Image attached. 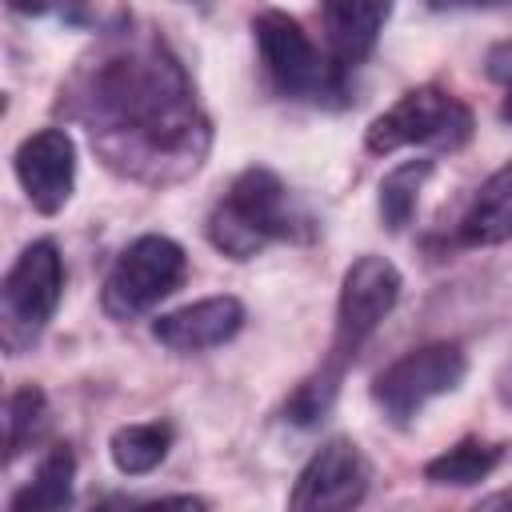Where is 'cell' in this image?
Instances as JSON below:
<instances>
[{
	"label": "cell",
	"mask_w": 512,
	"mask_h": 512,
	"mask_svg": "<svg viewBox=\"0 0 512 512\" xmlns=\"http://www.w3.org/2000/svg\"><path fill=\"white\" fill-rule=\"evenodd\" d=\"M56 108L84 128L100 164L124 180L168 188L200 172L212 120L176 48L144 24L116 20L76 56Z\"/></svg>",
	"instance_id": "cell-1"
},
{
	"label": "cell",
	"mask_w": 512,
	"mask_h": 512,
	"mask_svg": "<svg viewBox=\"0 0 512 512\" xmlns=\"http://www.w3.org/2000/svg\"><path fill=\"white\" fill-rule=\"evenodd\" d=\"M204 232H208V244L216 252H224L228 260H252L268 244L308 240L316 228L296 208L288 184L272 168L252 164L216 200V208L208 212Z\"/></svg>",
	"instance_id": "cell-2"
},
{
	"label": "cell",
	"mask_w": 512,
	"mask_h": 512,
	"mask_svg": "<svg viewBox=\"0 0 512 512\" xmlns=\"http://www.w3.org/2000/svg\"><path fill=\"white\" fill-rule=\"evenodd\" d=\"M256 52L264 64V76L276 96L284 100H308L320 108H344L352 100L348 72L332 64L328 52H320L296 16L280 8H264L252 16Z\"/></svg>",
	"instance_id": "cell-3"
},
{
	"label": "cell",
	"mask_w": 512,
	"mask_h": 512,
	"mask_svg": "<svg viewBox=\"0 0 512 512\" xmlns=\"http://www.w3.org/2000/svg\"><path fill=\"white\" fill-rule=\"evenodd\" d=\"M476 132L472 108L448 92L444 84H420L408 88L392 108H384L368 132L364 148L376 156H388L396 148H436V152H460Z\"/></svg>",
	"instance_id": "cell-4"
},
{
	"label": "cell",
	"mask_w": 512,
	"mask_h": 512,
	"mask_svg": "<svg viewBox=\"0 0 512 512\" xmlns=\"http://www.w3.org/2000/svg\"><path fill=\"white\" fill-rule=\"evenodd\" d=\"M64 296V260L56 240H32L0 284V344L8 356L28 352Z\"/></svg>",
	"instance_id": "cell-5"
},
{
	"label": "cell",
	"mask_w": 512,
	"mask_h": 512,
	"mask_svg": "<svg viewBox=\"0 0 512 512\" xmlns=\"http://www.w3.org/2000/svg\"><path fill=\"white\" fill-rule=\"evenodd\" d=\"M188 276V256L172 236L148 232L136 236L108 268L104 288H100V304L112 320H136L144 312H152L164 296H172Z\"/></svg>",
	"instance_id": "cell-6"
},
{
	"label": "cell",
	"mask_w": 512,
	"mask_h": 512,
	"mask_svg": "<svg viewBox=\"0 0 512 512\" xmlns=\"http://www.w3.org/2000/svg\"><path fill=\"white\" fill-rule=\"evenodd\" d=\"M468 376V356L460 344L452 340H436L424 348L404 352L400 360H392L376 380H372V404L384 412L388 424L408 428L428 400L456 392Z\"/></svg>",
	"instance_id": "cell-7"
},
{
	"label": "cell",
	"mask_w": 512,
	"mask_h": 512,
	"mask_svg": "<svg viewBox=\"0 0 512 512\" xmlns=\"http://www.w3.org/2000/svg\"><path fill=\"white\" fill-rule=\"evenodd\" d=\"M400 268L376 252H364L348 264L344 280H340V300H336V332H332V348L328 360L336 364H352L356 352L368 344V336L384 324V316L396 308L400 300Z\"/></svg>",
	"instance_id": "cell-8"
},
{
	"label": "cell",
	"mask_w": 512,
	"mask_h": 512,
	"mask_svg": "<svg viewBox=\"0 0 512 512\" xmlns=\"http://www.w3.org/2000/svg\"><path fill=\"white\" fill-rule=\"evenodd\" d=\"M368 484H372V464L360 452V444H352L348 436H332L300 468L288 492V508H312V512L356 508L368 496Z\"/></svg>",
	"instance_id": "cell-9"
},
{
	"label": "cell",
	"mask_w": 512,
	"mask_h": 512,
	"mask_svg": "<svg viewBox=\"0 0 512 512\" xmlns=\"http://www.w3.org/2000/svg\"><path fill=\"white\" fill-rule=\"evenodd\" d=\"M16 180L40 216H56L76 188V140L64 128H40L16 144Z\"/></svg>",
	"instance_id": "cell-10"
},
{
	"label": "cell",
	"mask_w": 512,
	"mask_h": 512,
	"mask_svg": "<svg viewBox=\"0 0 512 512\" xmlns=\"http://www.w3.org/2000/svg\"><path fill=\"white\" fill-rule=\"evenodd\" d=\"M240 328H244V304L236 296H204V300H192L152 320V336L168 352H180V356L220 348Z\"/></svg>",
	"instance_id": "cell-11"
},
{
	"label": "cell",
	"mask_w": 512,
	"mask_h": 512,
	"mask_svg": "<svg viewBox=\"0 0 512 512\" xmlns=\"http://www.w3.org/2000/svg\"><path fill=\"white\" fill-rule=\"evenodd\" d=\"M392 16V0H320V28L324 52L344 72L360 68L372 52Z\"/></svg>",
	"instance_id": "cell-12"
},
{
	"label": "cell",
	"mask_w": 512,
	"mask_h": 512,
	"mask_svg": "<svg viewBox=\"0 0 512 512\" xmlns=\"http://www.w3.org/2000/svg\"><path fill=\"white\" fill-rule=\"evenodd\" d=\"M504 240H512V160L476 188L472 204L456 224L460 248H492Z\"/></svg>",
	"instance_id": "cell-13"
},
{
	"label": "cell",
	"mask_w": 512,
	"mask_h": 512,
	"mask_svg": "<svg viewBox=\"0 0 512 512\" xmlns=\"http://www.w3.org/2000/svg\"><path fill=\"white\" fill-rule=\"evenodd\" d=\"M72 484H76V456L68 444H52L32 480L8 500L12 512H56V508H68L72 504Z\"/></svg>",
	"instance_id": "cell-14"
},
{
	"label": "cell",
	"mask_w": 512,
	"mask_h": 512,
	"mask_svg": "<svg viewBox=\"0 0 512 512\" xmlns=\"http://www.w3.org/2000/svg\"><path fill=\"white\" fill-rule=\"evenodd\" d=\"M176 440V428L168 420H144V424H120L108 440V456L116 472L124 476H148L164 464L168 448Z\"/></svg>",
	"instance_id": "cell-15"
},
{
	"label": "cell",
	"mask_w": 512,
	"mask_h": 512,
	"mask_svg": "<svg viewBox=\"0 0 512 512\" xmlns=\"http://www.w3.org/2000/svg\"><path fill=\"white\" fill-rule=\"evenodd\" d=\"M500 460H504V444H488V440H480V436H464L460 444L444 448L440 456H432V460L424 464V480H428V484L468 488V484L488 480Z\"/></svg>",
	"instance_id": "cell-16"
},
{
	"label": "cell",
	"mask_w": 512,
	"mask_h": 512,
	"mask_svg": "<svg viewBox=\"0 0 512 512\" xmlns=\"http://www.w3.org/2000/svg\"><path fill=\"white\" fill-rule=\"evenodd\" d=\"M432 168H436L432 156H416V160L396 164V168L380 180V200H376V204H380V220H384L388 232H404V228L412 224L420 188H424V180L432 176Z\"/></svg>",
	"instance_id": "cell-17"
},
{
	"label": "cell",
	"mask_w": 512,
	"mask_h": 512,
	"mask_svg": "<svg viewBox=\"0 0 512 512\" xmlns=\"http://www.w3.org/2000/svg\"><path fill=\"white\" fill-rule=\"evenodd\" d=\"M344 372H348L344 364L324 360L312 376H304V380L292 388V396L284 400V420L296 424V428H316V424L332 412V404H336V396H340Z\"/></svg>",
	"instance_id": "cell-18"
},
{
	"label": "cell",
	"mask_w": 512,
	"mask_h": 512,
	"mask_svg": "<svg viewBox=\"0 0 512 512\" xmlns=\"http://www.w3.org/2000/svg\"><path fill=\"white\" fill-rule=\"evenodd\" d=\"M48 428V396L36 384H24L8 396L4 408V460L12 464L24 448H32Z\"/></svg>",
	"instance_id": "cell-19"
},
{
	"label": "cell",
	"mask_w": 512,
	"mask_h": 512,
	"mask_svg": "<svg viewBox=\"0 0 512 512\" xmlns=\"http://www.w3.org/2000/svg\"><path fill=\"white\" fill-rule=\"evenodd\" d=\"M8 8L20 16H56L72 28L96 24V0H8Z\"/></svg>",
	"instance_id": "cell-20"
},
{
	"label": "cell",
	"mask_w": 512,
	"mask_h": 512,
	"mask_svg": "<svg viewBox=\"0 0 512 512\" xmlns=\"http://www.w3.org/2000/svg\"><path fill=\"white\" fill-rule=\"evenodd\" d=\"M484 72L488 80L504 84V104H500V116L512 124V40H500L488 56H484Z\"/></svg>",
	"instance_id": "cell-21"
},
{
	"label": "cell",
	"mask_w": 512,
	"mask_h": 512,
	"mask_svg": "<svg viewBox=\"0 0 512 512\" xmlns=\"http://www.w3.org/2000/svg\"><path fill=\"white\" fill-rule=\"evenodd\" d=\"M432 12H492V8H512V0H424Z\"/></svg>",
	"instance_id": "cell-22"
},
{
	"label": "cell",
	"mask_w": 512,
	"mask_h": 512,
	"mask_svg": "<svg viewBox=\"0 0 512 512\" xmlns=\"http://www.w3.org/2000/svg\"><path fill=\"white\" fill-rule=\"evenodd\" d=\"M496 396H500V404L504 408H512V356L500 364V372H496Z\"/></svg>",
	"instance_id": "cell-23"
},
{
	"label": "cell",
	"mask_w": 512,
	"mask_h": 512,
	"mask_svg": "<svg viewBox=\"0 0 512 512\" xmlns=\"http://www.w3.org/2000/svg\"><path fill=\"white\" fill-rule=\"evenodd\" d=\"M480 504H484V508H512V488H508V492H496V496H484Z\"/></svg>",
	"instance_id": "cell-24"
},
{
	"label": "cell",
	"mask_w": 512,
	"mask_h": 512,
	"mask_svg": "<svg viewBox=\"0 0 512 512\" xmlns=\"http://www.w3.org/2000/svg\"><path fill=\"white\" fill-rule=\"evenodd\" d=\"M188 4H192V0H188ZM196 4H200V0H196Z\"/></svg>",
	"instance_id": "cell-25"
}]
</instances>
